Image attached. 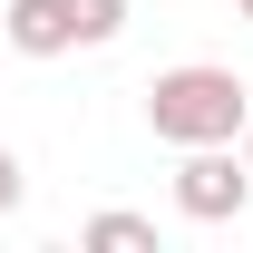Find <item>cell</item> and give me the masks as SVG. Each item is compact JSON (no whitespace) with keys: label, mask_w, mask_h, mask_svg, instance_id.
<instances>
[{"label":"cell","mask_w":253,"mask_h":253,"mask_svg":"<svg viewBox=\"0 0 253 253\" xmlns=\"http://www.w3.org/2000/svg\"><path fill=\"white\" fill-rule=\"evenodd\" d=\"M244 117H253L244 78L214 68V59H185V68H156L146 78V126H156L166 146H234Z\"/></svg>","instance_id":"1"},{"label":"cell","mask_w":253,"mask_h":253,"mask_svg":"<svg viewBox=\"0 0 253 253\" xmlns=\"http://www.w3.org/2000/svg\"><path fill=\"white\" fill-rule=\"evenodd\" d=\"M253 205V166L234 156V146H185V166H175V214L185 224H234Z\"/></svg>","instance_id":"2"},{"label":"cell","mask_w":253,"mask_h":253,"mask_svg":"<svg viewBox=\"0 0 253 253\" xmlns=\"http://www.w3.org/2000/svg\"><path fill=\"white\" fill-rule=\"evenodd\" d=\"M0 39H10V59H59V49H78V39H68V0H0Z\"/></svg>","instance_id":"3"},{"label":"cell","mask_w":253,"mask_h":253,"mask_svg":"<svg viewBox=\"0 0 253 253\" xmlns=\"http://www.w3.org/2000/svg\"><path fill=\"white\" fill-rule=\"evenodd\" d=\"M78 244H88V253H156V224L107 205V214H88V224H78Z\"/></svg>","instance_id":"4"},{"label":"cell","mask_w":253,"mask_h":253,"mask_svg":"<svg viewBox=\"0 0 253 253\" xmlns=\"http://www.w3.org/2000/svg\"><path fill=\"white\" fill-rule=\"evenodd\" d=\"M117 30H126V0H68V39L78 49H107Z\"/></svg>","instance_id":"5"},{"label":"cell","mask_w":253,"mask_h":253,"mask_svg":"<svg viewBox=\"0 0 253 253\" xmlns=\"http://www.w3.org/2000/svg\"><path fill=\"white\" fill-rule=\"evenodd\" d=\"M20 205H30V166L0 146V214H20Z\"/></svg>","instance_id":"6"},{"label":"cell","mask_w":253,"mask_h":253,"mask_svg":"<svg viewBox=\"0 0 253 253\" xmlns=\"http://www.w3.org/2000/svg\"><path fill=\"white\" fill-rule=\"evenodd\" d=\"M234 156H244V166H253V117H244V136H234Z\"/></svg>","instance_id":"7"},{"label":"cell","mask_w":253,"mask_h":253,"mask_svg":"<svg viewBox=\"0 0 253 253\" xmlns=\"http://www.w3.org/2000/svg\"><path fill=\"white\" fill-rule=\"evenodd\" d=\"M0 59H10V39H0Z\"/></svg>","instance_id":"8"},{"label":"cell","mask_w":253,"mask_h":253,"mask_svg":"<svg viewBox=\"0 0 253 253\" xmlns=\"http://www.w3.org/2000/svg\"><path fill=\"white\" fill-rule=\"evenodd\" d=\"M244 20H253V0H244Z\"/></svg>","instance_id":"9"}]
</instances>
